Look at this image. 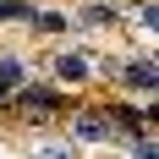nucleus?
I'll list each match as a JSON object with an SVG mask.
<instances>
[{
  "mask_svg": "<svg viewBox=\"0 0 159 159\" xmlns=\"http://www.w3.org/2000/svg\"><path fill=\"white\" fill-rule=\"evenodd\" d=\"M55 77L77 88V82H88V61L82 55H55Z\"/></svg>",
  "mask_w": 159,
  "mask_h": 159,
  "instance_id": "20e7f679",
  "label": "nucleus"
},
{
  "mask_svg": "<svg viewBox=\"0 0 159 159\" xmlns=\"http://www.w3.org/2000/svg\"><path fill=\"white\" fill-rule=\"evenodd\" d=\"M28 159H77V148H71V143H39Z\"/></svg>",
  "mask_w": 159,
  "mask_h": 159,
  "instance_id": "423d86ee",
  "label": "nucleus"
},
{
  "mask_svg": "<svg viewBox=\"0 0 159 159\" xmlns=\"http://www.w3.org/2000/svg\"><path fill=\"white\" fill-rule=\"evenodd\" d=\"M16 110L39 126V121H49V115L61 110V93H49V88H22V93H16Z\"/></svg>",
  "mask_w": 159,
  "mask_h": 159,
  "instance_id": "f257e3e1",
  "label": "nucleus"
},
{
  "mask_svg": "<svg viewBox=\"0 0 159 159\" xmlns=\"http://www.w3.org/2000/svg\"><path fill=\"white\" fill-rule=\"evenodd\" d=\"M71 137H82V143H115L104 110H77V115H71Z\"/></svg>",
  "mask_w": 159,
  "mask_h": 159,
  "instance_id": "f03ea898",
  "label": "nucleus"
},
{
  "mask_svg": "<svg viewBox=\"0 0 159 159\" xmlns=\"http://www.w3.org/2000/svg\"><path fill=\"white\" fill-rule=\"evenodd\" d=\"M132 159H159V143H154V137H143V143H132Z\"/></svg>",
  "mask_w": 159,
  "mask_h": 159,
  "instance_id": "1a4fd4ad",
  "label": "nucleus"
},
{
  "mask_svg": "<svg viewBox=\"0 0 159 159\" xmlns=\"http://www.w3.org/2000/svg\"><path fill=\"white\" fill-rule=\"evenodd\" d=\"M137 22H143V28H148V33H154V28H159V6H154V0H143V6H137Z\"/></svg>",
  "mask_w": 159,
  "mask_h": 159,
  "instance_id": "6e6552de",
  "label": "nucleus"
},
{
  "mask_svg": "<svg viewBox=\"0 0 159 159\" xmlns=\"http://www.w3.org/2000/svg\"><path fill=\"white\" fill-rule=\"evenodd\" d=\"M82 22H93V28H110V22H115V11H110V6H88V11H82Z\"/></svg>",
  "mask_w": 159,
  "mask_h": 159,
  "instance_id": "0eeeda50",
  "label": "nucleus"
},
{
  "mask_svg": "<svg viewBox=\"0 0 159 159\" xmlns=\"http://www.w3.org/2000/svg\"><path fill=\"white\" fill-rule=\"evenodd\" d=\"M121 82L137 88V93H154V88H159V66H154V61H132L126 71H121Z\"/></svg>",
  "mask_w": 159,
  "mask_h": 159,
  "instance_id": "7ed1b4c3",
  "label": "nucleus"
},
{
  "mask_svg": "<svg viewBox=\"0 0 159 159\" xmlns=\"http://www.w3.org/2000/svg\"><path fill=\"white\" fill-rule=\"evenodd\" d=\"M22 77H28V66L16 61V55H0V93H11V88H22Z\"/></svg>",
  "mask_w": 159,
  "mask_h": 159,
  "instance_id": "39448f33",
  "label": "nucleus"
}]
</instances>
